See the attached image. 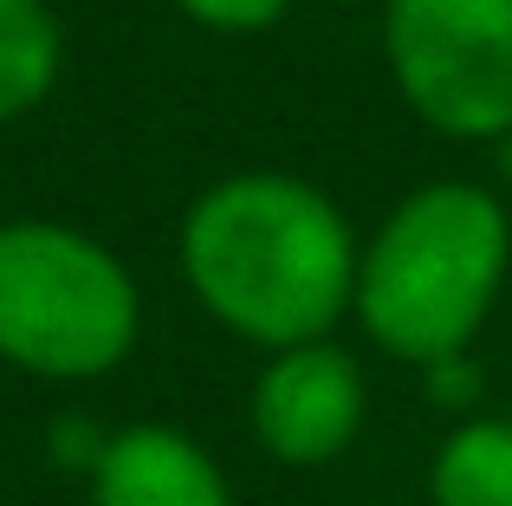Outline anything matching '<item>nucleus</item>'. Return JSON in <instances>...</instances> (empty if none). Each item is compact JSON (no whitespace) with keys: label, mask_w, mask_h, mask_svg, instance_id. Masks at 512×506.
Returning a JSON list of instances; mask_svg holds the SVG:
<instances>
[{"label":"nucleus","mask_w":512,"mask_h":506,"mask_svg":"<svg viewBox=\"0 0 512 506\" xmlns=\"http://www.w3.org/2000/svg\"><path fill=\"white\" fill-rule=\"evenodd\" d=\"M182 279L221 331L260 351L331 338L357 292V228L318 182L279 169H240L188 202Z\"/></svg>","instance_id":"nucleus-1"},{"label":"nucleus","mask_w":512,"mask_h":506,"mask_svg":"<svg viewBox=\"0 0 512 506\" xmlns=\"http://www.w3.org/2000/svg\"><path fill=\"white\" fill-rule=\"evenodd\" d=\"M512 273V215L487 182H422L357 253L350 312L376 351L402 364L461 357L493 318Z\"/></svg>","instance_id":"nucleus-2"},{"label":"nucleus","mask_w":512,"mask_h":506,"mask_svg":"<svg viewBox=\"0 0 512 506\" xmlns=\"http://www.w3.org/2000/svg\"><path fill=\"white\" fill-rule=\"evenodd\" d=\"M143 292L98 234L0 221V364L39 383H98L137 351Z\"/></svg>","instance_id":"nucleus-3"},{"label":"nucleus","mask_w":512,"mask_h":506,"mask_svg":"<svg viewBox=\"0 0 512 506\" xmlns=\"http://www.w3.org/2000/svg\"><path fill=\"white\" fill-rule=\"evenodd\" d=\"M383 65L435 137L512 130V0H383Z\"/></svg>","instance_id":"nucleus-4"},{"label":"nucleus","mask_w":512,"mask_h":506,"mask_svg":"<svg viewBox=\"0 0 512 506\" xmlns=\"http://www.w3.org/2000/svg\"><path fill=\"white\" fill-rule=\"evenodd\" d=\"M253 435L286 468H325L338 461L370 422V383L363 364L331 338L273 351L253 377Z\"/></svg>","instance_id":"nucleus-5"},{"label":"nucleus","mask_w":512,"mask_h":506,"mask_svg":"<svg viewBox=\"0 0 512 506\" xmlns=\"http://www.w3.org/2000/svg\"><path fill=\"white\" fill-rule=\"evenodd\" d=\"M91 506H234L221 461L169 422H130L91 461Z\"/></svg>","instance_id":"nucleus-6"},{"label":"nucleus","mask_w":512,"mask_h":506,"mask_svg":"<svg viewBox=\"0 0 512 506\" xmlns=\"http://www.w3.org/2000/svg\"><path fill=\"white\" fill-rule=\"evenodd\" d=\"M428 506H512V416H461L441 435Z\"/></svg>","instance_id":"nucleus-7"},{"label":"nucleus","mask_w":512,"mask_h":506,"mask_svg":"<svg viewBox=\"0 0 512 506\" xmlns=\"http://www.w3.org/2000/svg\"><path fill=\"white\" fill-rule=\"evenodd\" d=\"M65 72V26L46 0H0V124H20Z\"/></svg>","instance_id":"nucleus-8"},{"label":"nucleus","mask_w":512,"mask_h":506,"mask_svg":"<svg viewBox=\"0 0 512 506\" xmlns=\"http://www.w3.org/2000/svg\"><path fill=\"white\" fill-rule=\"evenodd\" d=\"M175 7L195 26H208V33H266V26H279L299 0H175Z\"/></svg>","instance_id":"nucleus-9"},{"label":"nucleus","mask_w":512,"mask_h":506,"mask_svg":"<svg viewBox=\"0 0 512 506\" xmlns=\"http://www.w3.org/2000/svg\"><path fill=\"white\" fill-rule=\"evenodd\" d=\"M422 383H428V403L435 409H480L487 396V370L474 357H441V364H422Z\"/></svg>","instance_id":"nucleus-10"},{"label":"nucleus","mask_w":512,"mask_h":506,"mask_svg":"<svg viewBox=\"0 0 512 506\" xmlns=\"http://www.w3.org/2000/svg\"><path fill=\"white\" fill-rule=\"evenodd\" d=\"M487 150H493V176H500V189L512 195V130H506V137H493Z\"/></svg>","instance_id":"nucleus-11"}]
</instances>
